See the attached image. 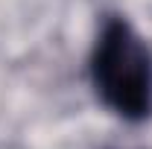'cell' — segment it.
Listing matches in <instances>:
<instances>
[{"instance_id": "obj_1", "label": "cell", "mask_w": 152, "mask_h": 149, "mask_svg": "<svg viewBox=\"0 0 152 149\" xmlns=\"http://www.w3.org/2000/svg\"><path fill=\"white\" fill-rule=\"evenodd\" d=\"M91 82L102 105L123 120L152 114V53L123 18H108L91 50Z\"/></svg>"}]
</instances>
